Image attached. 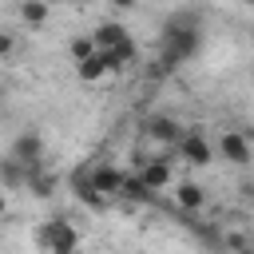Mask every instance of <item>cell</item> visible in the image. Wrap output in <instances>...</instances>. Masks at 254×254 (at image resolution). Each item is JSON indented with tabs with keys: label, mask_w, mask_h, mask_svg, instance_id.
<instances>
[{
	"label": "cell",
	"mask_w": 254,
	"mask_h": 254,
	"mask_svg": "<svg viewBox=\"0 0 254 254\" xmlns=\"http://www.w3.org/2000/svg\"><path fill=\"white\" fill-rule=\"evenodd\" d=\"M36 242H40V250H48V254H75V250H79V230H75L71 222H64V218H48V222L40 226Z\"/></svg>",
	"instance_id": "obj_1"
},
{
	"label": "cell",
	"mask_w": 254,
	"mask_h": 254,
	"mask_svg": "<svg viewBox=\"0 0 254 254\" xmlns=\"http://www.w3.org/2000/svg\"><path fill=\"white\" fill-rule=\"evenodd\" d=\"M218 155H222L226 163H234V167H246V163L254 159V143H250L242 131H222V135H218Z\"/></svg>",
	"instance_id": "obj_2"
},
{
	"label": "cell",
	"mask_w": 254,
	"mask_h": 254,
	"mask_svg": "<svg viewBox=\"0 0 254 254\" xmlns=\"http://www.w3.org/2000/svg\"><path fill=\"white\" fill-rule=\"evenodd\" d=\"M8 159H16L20 167L36 171L40 159H44V139H40V131H24V135L12 143V155H8Z\"/></svg>",
	"instance_id": "obj_3"
},
{
	"label": "cell",
	"mask_w": 254,
	"mask_h": 254,
	"mask_svg": "<svg viewBox=\"0 0 254 254\" xmlns=\"http://www.w3.org/2000/svg\"><path fill=\"white\" fill-rule=\"evenodd\" d=\"M87 183H91L95 194L111 198V194H119V187H123V171H115V167H107V163H95V167H87Z\"/></svg>",
	"instance_id": "obj_4"
},
{
	"label": "cell",
	"mask_w": 254,
	"mask_h": 254,
	"mask_svg": "<svg viewBox=\"0 0 254 254\" xmlns=\"http://www.w3.org/2000/svg\"><path fill=\"white\" fill-rule=\"evenodd\" d=\"M139 179L151 194L167 190L171 187V159H139Z\"/></svg>",
	"instance_id": "obj_5"
},
{
	"label": "cell",
	"mask_w": 254,
	"mask_h": 254,
	"mask_svg": "<svg viewBox=\"0 0 254 254\" xmlns=\"http://www.w3.org/2000/svg\"><path fill=\"white\" fill-rule=\"evenodd\" d=\"M179 151H183V159H187L190 167H206V163H210V155H214V151H210V143L202 139V131H187V135L179 139Z\"/></svg>",
	"instance_id": "obj_6"
},
{
	"label": "cell",
	"mask_w": 254,
	"mask_h": 254,
	"mask_svg": "<svg viewBox=\"0 0 254 254\" xmlns=\"http://www.w3.org/2000/svg\"><path fill=\"white\" fill-rule=\"evenodd\" d=\"M87 36H91L95 52H111V48H119V44L127 40V28H123L119 20H103V24H95V32H87Z\"/></svg>",
	"instance_id": "obj_7"
},
{
	"label": "cell",
	"mask_w": 254,
	"mask_h": 254,
	"mask_svg": "<svg viewBox=\"0 0 254 254\" xmlns=\"http://www.w3.org/2000/svg\"><path fill=\"white\" fill-rule=\"evenodd\" d=\"M99 56H103V64H107V75H111V71H123L127 64H135V60H139V48H135V40L127 36L119 48H111V52H99Z\"/></svg>",
	"instance_id": "obj_8"
},
{
	"label": "cell",
	"mask_w": 254,
	"mask_h": 254,
	"mask_svg": "<svg viewBox=\"0 0 254 254\" xmlns=\"http://www.w3.org/2000/svg\"><path fill=\"white\" fill-rule=\"evenodd\" d=\"M147 135L159 139V143H175V139H183V131H179V123H175L171 115H151V119H147Z\"/></svg>",
	"instance_id": "obj_9"
},
{
	"label": "cell",
	"mask_w": 254,
	"mask_h": 254,
	"mask_svg": "<svg viewBox=\"0 0 254 254\" xmlns=\"http://www.w3.org/2000/svg\"><path fill=\"white\" fill-rule=\"evenodd\" d=\"M175 194H179V206H183V210H190V214L206 206V190H202L198 183H190V179H187V183H179V190H175Z\"/></svg>",
	"instance_id": "obj_10"
},
{
	"label": "cell",
	"mask_w": 254,
	"mask_h": 254,
	"mask_svg": "<svg viewBox=\"0 0 254 254\" xmlns=\"http://www.w3.org/2000/svg\"><path fill=\"white\" fill-rule=\"evenodd\" d=\"M4 187H28V167H20L16 159H0V190Z\"/></svg>",
	"instance_id": "obj_11"
},
{
	"label": "cell",
	"mask_w": 254,
	"mask_h": 254,
	"mask_svg": "<svg viewBox=\"0 0 254 254\" xmlns=\"http://www.w3.org/2000/svg\"><path fill=\"white\" fill-rule=\"evenodd\" d=\"M119 194H123L127 202H151V198H155V194L143 187V179H139V175H127V171H123V187H119Z\"/></svg>",
	"instance_id": "obj_12"
},
{
	"label": "cell",
	"mask_w": 254,
	"mask_h": 254,
	"mask_svg": "<svg viewBox=\"0 0 254 254\" xmlns=\"http://www.w3.org/2000/svg\"><path fill=\"white\" fill-rule=\"evenodd\" d=\"M75 71H79V79H83V83H99V79L107 75V64H103V56L95 52L91 60H83V64H75Z\"/></svg>",
	"instance_id": "obj_13"
},
{
	"label": "cell",
	"mask_w": 254,
	"mask_h": 254,
	"mask_svg": "<svg viewBox=\"0 0 254 254\" xmlns=\"http://www.w3.org/2000/svg\"><path fill=\"white\" fill-rule=\"evenodd\" d=\"M48 16H52V8H48V4H40V0H28V4H20V20H24V24H32V28H40Z\"/></svg>",
	"instance_id": "obj_14"
},
{
	"label": "cell",
	"mask_w": 254,
	"mask_h": 254,
	"mask_svg": "<svg viewBox=\"0 0 254 254\" xmlns=\"http://www.w3.org/2000/svg\"><path fill=\"white\" fill-rule=\"evenodd\" d=\"M28 187H32V194H40V198H48V194L56 190V179H52V175H44V171L36 167V171H28Z\"/></svg>",
	"instance_id": "obj_15"
},
{
	"label": "cell",
	"mask_w": 254,
	"mask_h": 254,
	"mask_svg": "<svg viewBox=\"0 0 254 254\" xmlns=\"http://www.w3.org/2000/svg\"><path fill=\"white\" fill-rule=\"evenodd\" d=\"M91 56H95L91 36H75V40H71V60H75V64H83V60H91Z\"/></svg>",
	"instance_id": "obj_16"
},
{
	"label": "cell",
	"mask_w": 254,
	"mask_h": 254,
	"mask_svg": "<svg viewBox=\"0 0 254 254\" xmlns=\"http://www.w3.org/2000/svg\"><path fill=\"white\" fill-rule=\"evenodd\" d=\"M12 48H16L12 32H0V60H8V56H12Z\"/></svg>",
	"instance_id": "obj_17"
},
{
	"label": "cell",
	"mask_w": 254,
	"mask_h": 254,
	"mask_svg": "<svg viewBox=\"0 0 254 254\" xmlns=\"http://www.w3.org/2000/svg\"><path fill=\"white\" fill-rule=\"evenodd\" d=\"M242 198H254V183H242Z\"/></svg>",
	"instance_id": "obj_18"
},
{
	"label": "cell",
	"mask_w": 254,
	"mask_h": 254,
	"mask_svg": "<svg viewBox=\"0 0 254 254\" xmlns=\"http://www.w3.org/2000/svg\"><path fill=\"white\" fill-rule=\"evenodd\" d=\"M4 210H8V198H4V190H0V218H4Z\"/></svg>",
	"instance_id": "obj_19"
}]
</instances>
